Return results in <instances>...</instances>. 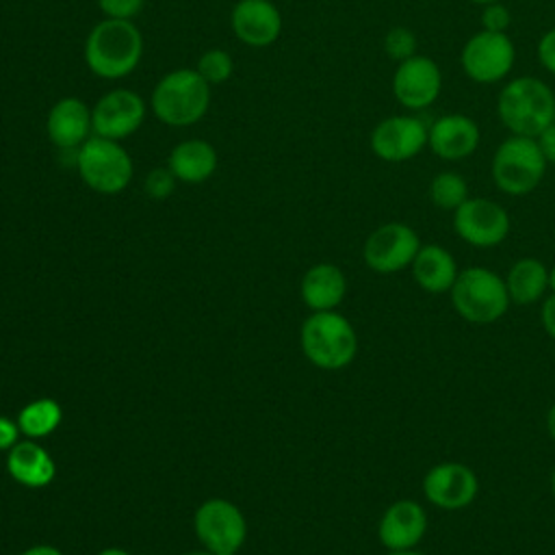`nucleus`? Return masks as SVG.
Wrapping results in <instances>:
<instances>
[{
	"label": "nucleus",
	"instance_id": "obj_14",
	"mask_svg": "<svg viewBox=\"0 0 555 555\" xmlns=\"http://www.w3.org/2000/svg\"><path fill=\"white\" fill-rule=\"evenodd\" d=\"M390 89L395 100L405 111L410 113L425 111L438 100L442 91L440 65L425 54H414L397 63Z\"/></svg>",
	"mask_w": 555,
	"mask_h": 555
},
{
	"label": "nucleus",
	"instance_id": "obj_9",
	"mask_svg": "<svg viewBox=\"0 0 555 555\" xmlns=\"http://www.w3.org/2000/svg\"><path fill=\"white\" fill-rule=\"evenodd\" d=\"M193 529L204 548L215 555H236L247 538L243 512L225 499L204 501L195 509Z\"/></svg>",
	"mask_w": 555,
	"mask_h": 555
},
{
	"label": "nucleus",
	"instance_id": "obj_31",
	"mask_svg": "<svg viewBox=\"0 0 555 555\" xmlns=\"http://www.w3.org/2000/svg\"><path fill=\"white\" fill-rule=\"evenodd\" d=\"M143 4H145V0H98L100 11L106 17H115V20L134 17L143 9Z\"/></svg>",
	"mask_w": 555,
	"mask_h": 555
},
{
	"label": "nucleus",
	"instance_id": "obj_33",
	"mask_svg": "<svg viewBox=\"0 0 555 555\" xmlns=\"http://www.w3.org/2000/svg\"><path fill=\"white\" fill-rule=\"evenodd\" d=\"M20 425L9 416H0V451H9L20 442Z\"/></svg>",
	"mask_w": 555,
	"mask_h": 555
},
{
	"label": "nucleus",
	"instance_id": "obj_24",
	"mask_svg": "<svg viewBox=\"0 0 555 555\" xmlns=\"http://www.w3.org/2000/svg\"><path fill=\"white\" fill-rule=\"evenodd\" d=\"M503 280L509 301L516 306H533L548 293V267L531 256L518 258Z\"/></svg>",
	"mask_w": 555,
	"mask_h": 555
},
{
	"label": "nucleus",
	"instance_id": "obj_43",
	"mask_svg": "<svg viewBox=\"0 0 555 555\" xmlns=\"http://www.w3.org/2000/svg\"><path fill=\"white\" fill-rule=\"evenodd\" d=\"M186 555H215V553H210V551H195V553H186Z\"/></svg>",
	"mask_w": 555,
	"mask_h": 555
},
{
	"label": "nucleus",
	"instance_id": "obj_21",
	"mask_svg": "<svg viewBox=\"0 0 555 555\" xmlns=\"http://www.w3.org/2000/svg\"><path fill=\"white\" fill-rule=\"evenodd\" d=\"M347 295V278L332 262L312 264L301 280V299L312 312L336 310Z\"/></svg>",
	"mask_w": 555,
	"mask_h": 555
},
{
	"label": "nucleus",
	"instance_id": "obj_15",
	"mask_svg": "<svg viewBox=\"0 0 555 555\" xmlns=\"http://www.w3.org/2000/svg\"><path fill=\"white\" fill-rule=\"evenodd\" d=\"M145 119V102L130 89H113L104 93L91 108L93 134L104 139L130 137Z\"/></svg>",
	"mask_w": 555,
	"mask_h": 555
},
{
	"label": "nucleus",
	"instance_id": "obj_27",
	"mask_svg": "<svg viewBox=\"0 0 555 555\" xmlns=\"http://www.w3.org/2000/svg\"><path fill=\"white\" fill-rule=\"evenodd\" d=\"M195 69L208 85H221L232 76L234 61L225 50L210 48L199 56Z\"/></svg>",
	"mask_w": 555,
	"mask_h": 555
},
{
	"label": "nucleus",
	"instance_id": "obj_1",
	"mask_svg": "<svg viewBox=\"0 0 555 555\" xmlns=\"http://www.w3.org/2000/svg\"><path fill=\"white\" fill-rule=\"evenodd\" d=\"M496 115L509 134L535 139L555 119V93L535 76L512 78L496 95Z\"/></svg>",
	"mask_w": 555,
	"mask_h": 555
},
{
	"label": "nucleus",
	"instance_id": "obj_38",
	"mask_svg": "<svg viewBox=\"0 0 555 555\" xmlns=\"http://www.w3.org/2000/svg\"><path fill=\"white\" fill-rule=\"evenodd\" d=\"M98 555H130V553L119 548V546H108V548H102Z\"/></svg>",
	"mask_w": 555,
	"mask_h": 555
},
{
	"label": "nucleus",
	"instance_id": "obj_39",
	"mask_svg": "<svg viewBox=\"0 0 555 555\" xmlns=\"http://www.w3.org/2000/svg\"><path fill=\"white\" fill-rule=\"evenodd\" d=\"M386 555H425L418 548H405V551H388Z\"/></svg>",
	"mask_w": 555,
	"mask_h": 555
},
{
	"label": "nucleus",
	"instance_id": "obj_34",
	"mask_svg": "<svg viewBox=\"0 0 555 555\" xmlns=\"http://www.w3.org/2000/svg\"><path fill=\"white\" fill-rule=\"evenodd\" d=\"M544 158L548 165H555V121L551 126H546L538 137H535Z\"/></svg>",
	"mask_w": 555,
	"mask_h": 555
},
{
	"label": "nucleus",
	"instance_id": "obj_18",
	"mask_svg": "<svg viewBox=\"0 0 555 555\" xmlns=\"http://www.w3.org/2000/svg\"><path fill=\"white\" fill-rule=\"evenodd\" d=\"M234 35L251 46L264 48L282 33V15L271 0H238L232 9Z\"/></svg>",
	"mask_w": 555,
	"mask_h": 555
},
{
	"label": "nucleus",
	"instance_id": "obj_2",
	"mask_svg": "<svg viewBox=\"0 0 555 555\" xmlns=\"http://www.w3.org/2000/svg\"><path fill=\"white\" fill-rule=\"evenodd\" d=\"M143 54V37L130 20L106 17L98 22L85 41L89 69L106 80L132 74Z\"/></svg>",
	"mask_w": 555,
	"mask_h": 555
},
{
	"label": "nucleus",
	"instance_id": "obj_35",
	"mask_svg": "<svg viewBox=\"0 0 555 555\" xmlns=\"http://www.w3.org/2000/svg\"><path fill=\"white\" fill-rule=\"evenodd\" d=\"M540 319H542V327L544 332L555 340V295L551 293L540 310Z\"/></svg>",
	"mask_w": 555,
	"mask_h": 555
},
{
	"label": "nucleus",
	"instance_id": "obj_7",
	"mask_svg": "<svg viewBox=\"0 0 555 555\" xmlns=\"http://www.w3.org/2000/svg\"><path fill=\"white\" fill-rule=\"evenodd\" d=\"M76 167L82 182L104 195L121 193L132 180V158L115 139L91 134L76 150Z\"/></svg>",
	"mask_w": 555,
	"mask_h": 555
},
{
	"label": "nucleus",
	"instance_id": "obj_25",
	"mask_svg": "<svg viewBox=\"0 0 555 555\" xmlns=\"http://www.w3.org/2000/svg\"><path fill=\"white\" fill-rule=\"evenodd\" d=\"M61 418H63V410H61L59 401H54L50 397H41V399L26 403L20 410L15 421L20 425L22 436L37 440V438L50 436L61 425Z\"/></svg>",
	"mask_w": 555,
	"mask_h": 555
},
{
	"label": "nucleus",
	"instance_id": "obj_29",
	"mask_svg": "<svg viewBox=\"0 0 555 555\" xmlns=\"http://www.w3.org/2000/svg\"><path fill=\"white\" fill-rule=\"evenodd\" d=\"M481 28L490 30V33H507L509 24H512V13L509 9L499 0V2H490L481 7Z\"/></svg>",
	"mask_w": 555,
	"mask_h": 555
},
{
	"label": "nucleus",
	"instance_id": "obj_10",
	"mask_svg": "<svg viewBox=\"0 0 555 555\" xmlns=\"http://www.w3.org/2000/svg\"><path fill=\"white\" fill-rule=\"evenodd\" d=\"M421 245V236L412 225L403 221H388L377 225L366 236L362 258L371 271L379 275H392L410 269Z\"/></svg>",
	"mask_w": 555,
	"mask_h": 555
},
{
	"label": "nucleus",
	"instance_id": "obj_30",
	"mask_svg": "<svg viewBox=\"0 0 555 555\" xmlns=\"http://www.w3.org/2000/svg\"><path fill=\"white\" fill-rule=\"evenodd\" d=\"M176 182L178 180H176V176L171 173L169 167H156L145 178V191L154 199H165V197H169L173 193Z\"/></svg>",
	"mask_w": 555,
	"mask_h": 555
},
{
	"label": "nucleus",
	"instance_id": "obj_4",
	"mask_svg": "<svg viewBox=\"0 0 555 555\" xmlns=\"http://www.w3.org/2000/svg\"><path fill=\"white\" fill-rule=\"evenodd\" d=\"M304 356L323 371L349 366L358 353V334L351 321L336 312H312L301 325Z\"/></svg>",
	"mask_w": 555,
	"mask_h": 555
},
{
	"label": "nucleus",
	"instance_id": "obj_5",
	"mask_svg": "<svg viewBox=\"0 0 555 555\" xmlns=\"http://www.w3.org/2000/svg\"><path fill=\"white\" fill-rule=\"evenodd\" d=\"M546 158L531 137L509 134L503 139L490 163V173L494 186L509 195V197H522L533 193L546 173Z\"/></svg>",
	"mask_w": 555,
	"mask_h": 555
},
{
	"label": "nucleus",
	"instance_id": "obj_44",
	"mask_svg": "<svg viewBox=\"0 0 555 555\" xmlns=\"http://www.w3.org/2000/svg\"><path fill=\"white\" fill-rule=\"evenodd\" d=\"M553 121H555V119H553Z\"/></svg>",
	"mask_w": 555,
	"mask_h": 555
},
{
	"label": "nucleus",
	"instance_id": "obj_20",
	"mask_svg": "<svg viewBox=\"0 0 555 555\" xmlns=\"http://www.w3.org/2000/svg\"><path fill=\"white\" fill-rule=\"evenodd\" d=\"M410 273L421 291L429 295H444L455 284L460 267L447 247L438 243H423L410 264Z\"/></svg>",
	"mask_w": 555,
	"mask_h": 555
},
{
	"label": "nucleus",
	"instance_id": "obj_42",
	"mask_svg": "<svg viewBox=\"0 0 555 555\" xmlns=\"http://www.w3.org/2000/svg\"><path fill=\"white\" fill-rule=\"evenodd\" d=\"M473 4H479V7H483V4H490V2H499V0H470Z\"/></svg>",
	"mask_w": 555,
	"mask_h": 555
},
{
	"label": "nucleus",
	"instance_id": "obj_37",
	"mask_svg": "<svg viewBox=\"0 0 555 555\" xmlns=\"http://www.w3.org/2000/svg\"><path fill=\"white\" fill-rule=\"evenodd\" d=\"M544 425H546V434L548 438L555 442V403L546 410V416H544Z\"/></svg>",
	"mask_w": 555,
	"mask_h": 555
},
{
	"label": "nucleus",
	"instance_id": "obj_22",
	"mask_svg": "<svg viewBox=\"0 0 555 555\" xmlns=\"http://www.w3.org/2000/svg\"><path fill=\"white\" fill-rule=\"evenodd\" d=\"M7 470L17 483L26 488H43L54 479L56 464L41 444L26 438L9 449Z\"/></svg>",
	"mask_w": 555,
	"mask_h": 555
},
{
	"label": "nucleus",
	"instance_id": "obj_11",
	"mask_svg": "<svg viewBox=\"0 0 555 555\" xmlns=\"http://www.w3.org/2000/svg\"><path fill=\"white\" fill-rule=\"evenodd\" d=\"M453 230L466 245L488 249L507 238L512 221L499 202L490 197H468L453 210Z\"/></svg>",
	"mask_w": 555,
	"mask_h": 555
},
{
	"label": "nucleus",
	"instance_id": "obj_40",
	"mask_svg": "<svg viewBox=\"0 0 555 555\" xmlns=\"http://www.w3.org/2000/svg\"><path fill=\"white\" fill-rule=\"evenodd\" d=\"M548 293L555 295V264L548 267Z\"/></svg>",
	"mask_w": 555,
	"mask_h": 555
},
{
	"label": "nucleus",
	"instance_id": "obj_28",
	"mask_svg": "<svg viewBox=\"0 0 555 555\" xmlns=\"http://www.w3.org/2000/svg\"><path fill=\"white\" fill-rule=\"evenodd\" d=\"M416 48H418L416 35H414V30L408 28V26H392V28L384 35V50H386V54H388L392 61H397V63H401V61H405V59L418 54Z\"/></svg>",
	"mask_w": 555,
	"mask_h": 555
},
{
	"label": "nucleus",
	"instance_id": "obj_23",
	"mask_svg": "<svg viewBox=\"0 0 555 555\" xmlns=\"http://www.w3.org/2000/svg\"><path fill=\"white\" fill-rule=\"evenodd\" d=\"M217 150L212 143L204 139H189L180 141L171 152L167 167L176 176V180L186 184H199L208 180L217 171Z\"/></svg>",
	"mask_w": 555,
	"mask_h": 555
},
{
	"label": "nucleus",
	"instance_id": "obj_36",
	"mask_svg": "<svg viewBox=\"0 0 555 555\" xmlns=\"http://www.w3.org/2000/svg\"><path fill=\"white\" fill-rule=\"evenodd\" d=\"M20 555H63V553L52 544H35V546L22 551Z\"/></svg>",
	"mask_w": 555,
	"mask_h": 555
},
{
	"label": "nucleus",
	"instance_id": "obj_8",
	"mask_svg": "<svg viewBox=\"0 0 555 555\" xmlns=\"http://www.w3.org/2000/svg\"><path fill=\"white\" fill-rule=\"evenodd\" d=\"M516 63V46L507 33L479 28L460 50V67L477 85H494L509 76Z\"/></svg>",
	"mask_w": 555,
	"mask_h": 555
},
{
	"label": "nucleus",
	"instance_id": "obj_3",
	"mask_svg": "<svg viewBox=\"0 0 555 555\" xmlns=\"http://www.w3.org/2000/svg\"><path fill=\"white\" fill-rule=\"evenodd\" d=\"M449 297L453 310L470 325L496 323L512 306L505 280L481 264L460 269Z\"/></svg>",
	"mask_w": 555,
	"mask_h": 555
},
{
	"label": "nucleus",
	"instance_id": "obj_19",
	"mask_svg": "<svg viewBox=\"0 0 555 555\" xmlns=\"http://www.w3.org/2000/svg\"><path fill=\"white\" fill-rule=\"evenodd\" d=\"M46 130L59 150H78L93 132L91 108L78 98H61L48 113Z\"/></svg>",
	"mask_w": 555,
	"mask_h": 555
},
{
	"label": "nucleus",
	"instance_id": "obj_6",
	"mask_svg": "<svg viewBox=\"0 0 555 555\" xmlns=\"http://www.w3.org/2000/svg\"><path fill=\"white\" fill-rule=\"evenodd\" d=\"M210 104V85L197 69L180 67L165 74L152 91V111L167 126H193Z\"/></svg>",
	"mask_w": 555,
	"mask_h": 555
},
{
	"label": "nucleus",
	"instance_id": "obj_17",
	"mask_svg": "<svg viewBox=\"0 0 555 555\" xmlns=\"http://www.w3.org/2000/svg\"><path fill=\"white\" fill-rule=\"evenodd\" d=\"M481 141L479 124L464 113L440 115L429 126L427 147L447 163H457L470 158Z\"/></svg>",
	"mask_w": 555,
	"mask_h": 555
},
{
	"label": "nucleus",
	"instance_id": "obj_26",
	"mask_svg": "<svg viewBox=\"0 0 555 555\" xmlns=\"http://www.w3.org/2000/svg\"><path fill=\"white\" fill-rule=\"evenodd\" d=\"M427 195H429V202L436 208L449 210V212L460 208L470 197L466 178L457 171H451V169L440 171L438 176L431 178V182L427 186Z\"/></svg>",
	"mask_w": 555,
	"mask_h": 555
},
{
	"label": "nucleus",
	"instance_id": "obj_32",
	"mask_svg": "<svg viewBox=\"0 0 555 555\" xmlns=\"http://www.w3.org/2000/svg\"><path fill=\"white\" fill-rule=\"evenodd\" d=\"M535 52H538L540 65H542L548 74L555 76V26L548 28V30H544V33L540 35Z\"/></svg>",
	"mask_w": 555,
	"mask_h": 555
},
{
	"label": "nucleus",
	"instance_id": "obj_12",
	"mask_svg": "<svg viewBox=\"0 0 555 555\" xmlns=\"http://www.w3.org/2000/svg\"><path fill=\"white\" fill-rule=\"evenodd\" d=\"M421 488L429 505L442 512H460L477 499L479 477L468 464L444 460L423 475Z\"/></svg>",
	"mask_w": 555,
	"mask_h": 555
},
{
	"label": "nucleus",
	"instance_id": "obj_13",
	"mask_svg": "<svg viewBox=\"0 0 555 555\" xmlns=\"http://www.w3.org/2000/svg\"><path fill=\"white\" fill-rule=\"evenodd\" d=\"M429 126L414 113L388 115L371 132V152L384 163H405L427 147Z\"/></svg>",
	"mask_w": 555,
	"mask_h": 555
},
{
	"label": "nucleus",
	"instance_id": "obj_41",
	"mask_svg": "<svg viewBox=\"0 0 555 555\" xmlns=\"http://www.w3.org/2000/svg\"><path fill=\"white\" fill-rule=\"evenodd\" d=\"M551 496L555 501V466H553V473H551Z\"/></svg>",
	"mask_w": 555,
	"mask_h": 555
},
{
	"label": "nucleus",
	"instance_id": "obj_16",
	"mask_svg": "<svg viewBox=\"0 0 555 555\" xmlns=\"http://www.w3.org/2000/svg\"><path fill=\"white\" fill-rule=\"evenodd\" d=\"M429 527L425 507L414 499L392 501L379 516L377 540L386 551L416 548Z\"/></svg>",
	"mask_w": 555,
	"mask_h": 555
}]
</instances>
